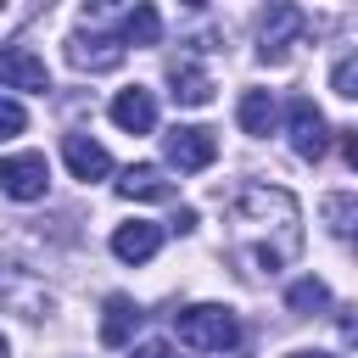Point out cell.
Listing matches in <instances>:
<instances>
[{
	"mask_svg": "<svg viewBox=\"0 0 358 358\" xmlns=\"http://www.w3.org/2000/svg\"><path fill=\"white\" fill-rule=\"evenodd\" d=\"M168 84H173L168 95H173L179 106H207V101H213V78H207V67H196L190 56H173V62H168Z\"/></svg>",
	"mask_w": 358,
	"mask_h": 358,
	"instance_id": "11",
	"label": "cell"
},
{
	"mask_svg": "<svg viewBox=\"0 0 358 358\" xmlns=\"http://www.w3.org/2000/svg\"><path fill=\"white\" fill-rule=\"evenodd\" d=\"M112 123L123 129V134H151L157 129V101H151V90H117V101H112Z\"/></svg>",
	"mask_w": 358,
	"mask_h": 358,
	"instance_id": "12",
	"label": "cell"
},
{
	"mask_svg": "<svg viewBox=\"0 0 358 358\" xmlns=\"http://www.w3.org/2000/svg\"><path fill=\"white\" fill-rule=\"evenodd\" d=\"M0 90L45 95V90H50V67H45L34 50H0Z\"/></svg>",
	"mask_w": 358,
	"mask_h": 358,
	"instance_id": "8",
	"label": "cell"
},
{
	"mask_svg": "<svg viewBox=\"0 0 358 358\" xmlns=\"http://www.w3.org/2000/svg\"><path fill=\"white\" fill-rule=\"evenodd\" d=\"M235 117H241V129L246 134H274V123H280V106H274V95L268 90H246L241 95V106H235Z\"/></svg>",
	"mask_w": 358,
	"mask_h": 358,
	"instance_id": "15",
	"label": "cell"
},
{
	"mask_svg": "<svg viewBox=\"0 0 358 358\" xmlns=\"http://www.w3.org/2000/svg\"><path fill=\"white\" fill-rule=\"evenodd\" d=\"M285 308H291V313H324V308H330V285L308 274V280H296V285L285 291Z\"/></svg>",
	"mask_w": 358,
	"mask_h": 358,
	"instance_id": "18",
	"label": "cell"
},
{
	"mask_svg": "<svg viewBox=\"0 0 358 358\" xmlns=\"http://www.w3.org/2000/svg\"><path fill=\"white\" fill-rule=\"evenodd\" d=\"M67 62L78 73H112V67H123V39H112V34H73L67 39Z\"/></svg>",
	"mask_w": 358,
	"mask_h": 358,
	"instance_id": "7",
	"label": "cell"
},
{
	"mask_svg": "<svg viewBox=\"0 0 358 358\" xmlns=\"http://www.w3.org/2000/svg\"><path fill=\"white\" fill-rule=\"evenodd\" d=\"M302 34H308L302 6H291V0H268V11H263V22H257V56H263V62H285L291 45H296Z\"/></svg>",
	"mask_w": 358,
	"mask_h": 358,
	"instance_id": "3",
	"label": "cell"
},
{
	"mask_svg": "<svg viewBox=\"0 0 358 358\" xmlns=\"http://www.w3.org/2000/svg\"><path fill=\"white\" fill-rule=\"evenodd\" d=\"M190 229H196V213L179 207V213H173V235H190Z\"/></svg>",
	"mask_w": 358,
	"mask_h": 358,
	"instance_id": "22",
	"label": "cell"
},
{
	"mask_svg": "<svg viewBox=\"0 0 358 358\" xmlns=\"http://www.w3.org/2000/svg\"><path fill=\"white\" fill-rule=\"evenodd\" d=\"M157 39H162V17H157V6L134 0V11L123 17V45H157Z\"/></svg>",
	"mask_w": 358,
	"mask_h": 358,
	"instance_id": "17",
	"label": "cell"
},
{
	"mask_svg": "<svg viewBox=\"0 0 358 358\" xmlns=\"http://www.w3.org/2000/svg\"><path fill=\"white\" fill-rule=\"evenodd\" d=\"M106 6H117V0H84V11H106Z\"/></svg>",
	"mask_w": 358,
	"mask_h": 358,
	"instance_id": "26",
	"label": "cell"
},
{
	"mask_svg": "<svg viewBox=\"0 0 358 358\" xmlns=\"http://www.w3.org/2000/svg\"><path fill=\"white\" fill-rule=\"evenodd\" d=\"M117 196H123V201H168V196H173V179H168L157 162H134V168H123Z\"/></svg>",
	"mask_w": 358,
	"mask_h": 358,
	"instance_id": "13",
	"label": "cell"
},
{
	"mask_svg": "<svg viewBox=\"0 0 358 358\" xmlns=\"http://www.w3.org/2000/svg\"><path fill=\"white\" fill-rule=\"evenodd\" d=\"M157 246H162V224L134 218V224H117V229H112V252H117L123 263H151Z\"/></svg>",
	"mask_w": 358,
	"mask_h": 358,
	"instance_id": "14",
	"label": "cell"
},
{
	"mask_svg": "<svg viewBox=\"0 0 358 358\" xmlns=\"http://www.w3.org/2000/svg\"><path fill=\"white\" fill-rule=\"evenodd\" d=\"M319 218H324V229L330 235H341V241H358V196H324L319 201Z\"/></svg>",
	"mask_w": 358,
	"mask_h": 358,
	"instance_id": "16",
	"label": "cell"
},
{
	"mask_svg": "<svg viewBox=\"0 0 358 358\" xmlns=\"http://www.w3.org/2000/svg\"><path fill=\"white\" fill-rule=\"evenodd\" d=\"M162 151H168V162H173L179 173H201V168L218 162V134L201 129V123H179V129H168Z\"/></svg>",
	"mask_w": 358,
	"mask_h": 358,
	"instance_id": "4",
	"label": "cell"
},
{
	"mask_svg": "<svg viewBox=\"0 0 358 358\" xmlns=\"http://www.w3.org/2000/svg\"><path fill=\"white\" fill-rule=\"evenodd\" d=\"M173 336L196 352H229V347H241V319L224 302H196V308L173 313Z\"/></svg>",
	"mask_w": 358,
	"mask_h": 358,
	"instance_id": "2",
	"label": "cell"
},
{
	"mask_svg": "<svg viewBox=\"0 0 358 358\" xmlns=\"http://www.w3.org/2000/svg\"><path fill=\"white\" fill-rule=\"evenodd\" d=\"M285 358H330V352H319V347H296V352H285Z\"/></svg>",
	"mask_w": 358,
	"mask_h": 358,
	"instance_id": "25",
	"label": "cell"
},
{
	"mask_svg": "<svg viewBox=\"0 0 358 358\" xmlns=\"http://www.w3.org/2000/svg\"><path fill=\"white\" fill-rule=\"evenodd\" d=\"M140 319H145L140 302L123 296V291H112V296L101 302V341H106V347H129V336L140 330Z\"/></svg>",
	"mask_w": 358,
	"mask_h": 358,
	"instance_id": "10",
	"label": "cell"
},
{
	"mask_svg": "<svg viewBox=\"0 0 358 358\" xmlns=\"http://www.w3.org/2000/svg\"><path fill=\"white\" fill-rule=\"evenodd\" d=\"M341 151H347V162L358 168V129H347V140H341Z\"/></svg>",
	"mask_w": 358,
	"mask_h": 358,
	"instance_id": "24",
	"label": "cell"
},
{
	"mask_svg": "<svg viewBox=\"0 0 358 358\" xmlns=\"http://www.w3.org/2000/svg\"><path fill=\"white\" fill-rule=\"evenodd\" d=\"M324 145H330V134H324V112H319L308 95H296V101H291V151H296L302 162H319Z\"/></svg>",
	"mask_w": 358,
	"mask_h": 358,
	"instance_id": "6",
	"label": "cell"
},
{
	"mask_svg": "<svg viewBox=\"0 0 358 358\" xmlns=\"http://www.w3.org/2000/svg\"><path fill=\"white\" fill-rule=\"evenodd\" d=\"M22 129H28V112H22L17 101H6V95H0V140H17Z\"/></svg>",
	"mask_w": 358,
	"mask_h": 358,
	"instance_id": "20",
	"label": "cell"
},
{
	"mask_svg": "<svg viewBox=\"0 0 358 358\" xmlns=\"http://www.w3.org/2000/svg\"><path fill=\"white\" fill-rule=\"evenodd\" d=\"M185 6H207V0H185Z\"/></svg>",
	"mask_w": 358,
	"mask_h": 358,
	"instance_id": "28",
	"label": "cell"
},
{
	"mask_svg": "<svg viewBox=\"0 0 358 358\" xmlns=\"http://www.w3.org/2000/svg\"><path fill=\"white\" fill-rule=\"evenodd\" d=\"M134 358H173V347H168V341H140Z\"/></svg>",
	"mask_w": 358,
	"mask_h": 358,
	"instance_id": "21",
	"label": "cell"
},
{
	"mask_svg": "<svg viewBox=\"0 0 358 358\" xmlns=\"http://www.w3.org/2000/svg\"><path fill=\"white\" fill-rule=\"evenodd\" d=\"M229 241L252 274H280L302 252V207L285 185H241L229 196Z\"/></svg>",
	"mask_w": 358,
	"mask_h": 358,
	"instance_id": "1",
	"label": "cell"
},
{
	"mask_svg": "<svg viewBox=\"0 0 358 358\" xmlns=\"http://www.w3.org/2000/svg\"><path fill=\"white\" fill-rule=\"evenodd\" d=\"M6 352H11V347H6V336H0V358H6Z\"/></svg>",
	"mask_w": 358,
	"mask_h": 358,
	"instance_id": "27",
	"label": "cell"
},
{
	"mask_svg": "<svg viewBox=\"0 0 358 358\" xmlns=\"http://www.w3.org/2000/svg\"><path fill=\"white\" fill-rule=\"evenodd\" d=\"M62 157H67L73 179H84V185H95V179H106V173H112L106 145H101V140H90V134H62Z\"/></svg>",
	"mask_w": 358,
	"mask_h": 358,
	"instance_id": "9",
	"label": "cell"
},
{
	"mask_svg": "<svg viewBox=\"0 0 358 358\" xmlns=\"http://www.w3.org/2000/svg\"><path fill=\"white\" fill-rule=\"evenodd\" d=\"M45 185H50V168H45L39 151H22V157H6V162H0V190H6L11 201H39Z\"/></svg>",
	"mask_w": 358,
	"mask_h": 358,
	"instance_id": "5",
	"label": "cell"
},
{
	"mask_svg": "<svg viewBox=\"0 0 358 358\" xmlns=\"http://www.w3.org/2000/svg\"><path fill=\"white\" fill-rule=\"evenodd\" d=\"M341 341L358 347V313H341Z\"/></svg>",
	"mask_w": 358,
	"mask_h": 358,
	"instance_id": "23",
	"label": "cell"
},
{
	"mask_svg": "<svg viewBox=\"0 0 358 358\" xmlns=\"http://www.w3.org/2000/svg\"><path fill=\"white\" fill-rule=\"evenodd\" d=\"M330 90L347 95V101H358V56H341V62L330 67Z\"/></svg>",
	"mask_w": 358,
	"mask_h": 358,
	"instance_id": "19",
	"label": "cell"
}]
</instances>
